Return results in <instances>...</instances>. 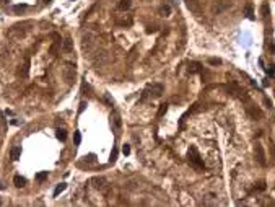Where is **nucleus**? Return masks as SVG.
<instances>
[{
	"label": "nucleus",
	"instance_id": "f257e3e1",
	"mask_svg": "<svg viewBox=\"0 0 275 207\" xmlns=\"http://www.w3.org/2000/svg\"><path fill=\"white\" fill-rule=\"evenodd\" d=\"M189 162L192 163L195 168H199V170H204V168H205L204 162H202V158H200L199 152H197L195 147H190V150H189Z\"/></svg>",
	"mask_w": 275,
	"mask_h": 207
},
{
	"label": "nucleus",
	"instance_id": "f03ea898",
	"mask_svg": "<svg viewBox=\"0 0 275 207\" xmlns=\"http://www.w3.org/2000/svg\"><path fill=\"white\" fill-rule=\"evenodd\" d=\"M161 93H163V85H161V83H155V85H151L150 88L143 93L142 100H145L147 96H151V98H160Z\"/></svg>",
	"mask_w": 275,
	"mask_h": 207
},
{
	"label": "nucleus",
	"instance_id": "7ed1b4c3",
	"mask_svg": "<svg viewBox=\"0 0 275 207\" xmlns=\"http://www.w3.org/2000/svg\"><path fill=\"white\" fill-rule=\"evenodd\" d=\"M64 77H65V80H67V83H72V80L75 78V67H72V65H67L64 69Z\"/></svg>",
	"mask_w": 275,
	"mask_h": 207
},
{
	"label": "nucleus",
	"instance_id": "20e7f679",
	"mask_svg": "<svg viewBox=\"0 0 275 207\" xmlns=\"http://www.w3.org/2000/svg\"><path fill=\"white\" fill-rule=\"evenodd\" d=\"M256 158H257L259 165H262V167L265 165V155H264V150H262L260 144H256Z\"/></svg>",
	"mask_w": 275,
	"mask_h": 207
},
{
	"label": "nucleus",
	"instance_id": "39448f33",
	"mask_svg": "<svg viewBox=\"0 0 275 207\" xmlns=\"http://www.w3.org/2000/svg\"><path fill=\"white\" fill-rule=\"evenodd\" d=\"M111 119H112V126H114V131H119L120 129V117L117 113H114L112 116H111Z\"/></svg>",
	"mask_w": 275,
	"mask_h": 207
},
{
	"label": "nucleus",
	"instance_id": "423d86ee",
	"mask_svg": "<svg viewBox=\"0 0 275 207\" xmlns=\"http://www.w3.org/2000/svg\"><path fill=\"white\" fill-rule=\"evenodd\" d=\"M20 155H21V148H20V147H13V148H11V152H10L11 160H13V162H16V160L20 158Z\"/></svg>",
	"mask_w": 275,
	"mask_h": 207
},
{
	"label": "nucleus",
	"instance_id": "0eeeda50",
	"mask_svg": "<svg viewBox=\"0 0 275 207\" xmlns=\"http://www.w3.org/2000/svg\"><path fill=\"white\" fill-rule=\"evenodd\" d=\"M62 44H64V49L67 51V52H72V51H73V41H72L70 38H65Z\"/></svg>",
	"mask_w": 275,
	"mask_h": 207
},
{
	"label": "nucleus",
	"instance_id": "6e6552de",
	"mask_svg": "<svg viewBox=\"0 0 275 207\" xmlns=\"http://www.w3.org/2000/svg\"><path fill=\"white\" fill-rule=\"evenodd\" d=\"M13 183H15V186L16 187H23L26 184V179L23 176H20V175H16L15 178H13Z\"/></svg>",
	"mask_w": 275,
	"mask_h": 207
},
{
	"label": "nucleus",
	"instance_id": "1a4fd4ad",
	"mask_svg": "<svg viewBox=\"0 0 275 207\" xmlns=\"http://www.w3.org/2000/svg\"><path fill=\"white\" fill-rule=\"evenodd\" d=\"M130 5H132V3H130V0H120L119 5H117V8H119L120 11H125V10H129V8H130Z\"/></svg>",
	"mask_w": 275,
	"mask_h": 207
},
{
	"label": "nucleus",
	"instance_id": "9d476101",
	"mask_svg": "<svg viewBox=\"0 0 275 207\" xmlns=\"http://www.w3.org/2000/svg\"><path fill=\"white\" fill-rule=\"evenodd\" d=\"M93 38H95V36L91 34V33H86V34H83V46H90L91 42H93Z\"/></svg>",
	"mask_w": 275,
	"mask_h": 207
},
{
	"label": "nucleus",
	"instance_id": "9b49d317",
	"mask_svg": "<svg viewBox=\"0 0 275 207\" xmlns=\"http://www.w3.org/2000/svg\"><path fill=\"white\" fill-rule=\"evenodd\" d=\"M200 64L199 62H190V65H189V70H190V73H197V72H200Z\"/></svg>",
	"mask_w": 275,
	"mask_h": 207
},
{
	"label": "nucleus",
	"instance_id": "f8f14e48",
	"mask_svg": "<svg viewBox=\"0 0 275 207\" xmlns=\"http://www.w3.org/2000/svg\"><path fill=\"white\" fill-rule=\"evenodd\" d=\"M65 189H67V184H65V183H60L59 186H57V187L54 189V197H57V196L60 194V192H64Z\"/></svg>",
	"mask_w": 275,
	"mask_h": 207
},
{
	"label": "nucleus",
	"instance_id": "ddd939ff",
	"mask_svg": "<svg viewBox=\"0 0 275 207\" xmlns=\"http://www.w3.org/2000/svg\"><path fill=\"white\" fill-rule=\"evenodd\" d=\"M160 13H161L163 16H169V15H171V7H169V5H163V7L160 8Z\"/></svg>",
	"mask_w": 275,
	"mask_h": 207
},
{
	"label": "nucleus",
	"instance_id": "4468645a",
	"mask_svg": "<svg viewBox=\"0 0 275 207\" xmlns=\"http://www.w3.org/2000/svg\"><path fill=\"white\" fill-rule=\"evenodd\" d=\"M55 136H57V139H59V140L65 142V139H67V132H65L64 129H57V134H55Z\"/></svg>",
	"mask_w": 275,
	"mask_h": 207
},
{
	"label": "nucleus",
	"instance_id": "2eb2a0df",
	"mask_svg": "<svg viewBox=\"0 0 275 207\" xmlns=\"http://www.w3.org/2000/svg\"><path fill=\"white\" fill-rule=\"evenodd\" d=\"M244 13H246V16H247L249 20H254V13H252V7L251 5H247L244 8Z\"/></svg>",
	"mask_w": 275,
	"mask_h": 207
},
{
	"label": "nucleus",
	"instance_id": "dca6fc26",
	"mask_svg": "<svg viewBox=\"0 0 275 207\" xmlns=\"http://www.w3.org/2000/svg\"><path fill=\"white\" fill-rule=\"evenodd\" d=\"M26 3H21V5H15L13 7V11H15V13H21V11H25L26 10Z\"/></svg>",
	"mask_w": 275,
	"mask_h": 207
},
{
	"label": "nucleus",
	"instance_id": "f3484780",
	"mask_svg": "<svg viewBox=\"0 0 275 207\" xmlns=\"http://www.w3.org/2000/svg\"><path fill=\"white\" fill-rule=\"evenodd\" d=\"M220 2H221L220 5H218V7H215V10H217V11L223 10V8H225V7H228V5H230V0H220Z\"/></svg>",
	"mask_w": 275,
	"mask_h": 207
},
{
	"label": "nucleus",
	"instance_id": "a211bd4d",
	"mask_svg": "<svg viewBox=\"0 0 275 207\" xmlns=\"http://www.w3.org/2000/svg\"><path fill=\"white\" fill-rule=\"evenodd\" d=\"M46 178H47V171L38 173V175H36V181H44Z\"/></svg>",
	"mask_w": 275,
	"mask_h": 207
},
{
	"label": "nucleus",
	"instance_id": "6ab92c4d",
	"mask_svg": "<svg viewBox=\"0 0 275 207\" xmlns=\"http://www.w3.org/2000/svg\"><path fill=\"white\" fill-rule=\"evenodd\" d=\"M166 111H168V105H161L160 111H158V117H161L163 114H166Z\"/></svg>",
	"mask_w": 275,
	"mask_h": 207
},
{
	"label": "nucleus",
	"instance_id": "aec40b11",
	"mask_svg": "<svg viewBox=\"0 0 275 207\" xmlns=\"http://www.w3.org/2000/svg\"><path fill=\"white\" fill-rule=\"evenodd\" d=\"M249 114H251L252 117H254V119H256V117H260V116H262L259 109H249Z\"/></svg>",
	"mask_w": 275,
	"mask_h": 207
},
{
	"label": "nucleus",
	"instance_id": "412c9836",
	"mask_svg": "<svg viewBox=\"0 0 275 207\" xmlns=\"http://www.w3.org/2000/svg\"><path fill=\"white\" fill-rule=\"evenodd\" d=\"M116 160H117V147H114L111 152V162H116Z\"/></svg>",
	"mask_w": 275,
	"mask_h": 207
},
{
	"label": "nucleus",
	"instance_id": "4be33fe9",
	"mask_svg": "<svg viewBox=\"0 0 275 207\" xmlns=\"http://www.w3.org/2000/svg\"><path fill=\"white\" fill-rule=\"evenodd\" d=\"M260 13H262V16H267V15H269V7H267V5H262V8H260Z\"/></svg>",
	"mask_w": 275,
	"mask_h": 207
},
{
	"label": "nucleus",
	"instance_id": "5701e85b",
	"mask_svg": "<svg viewBox=\"0 0 275 207\" xmlns=\"http://www.w3.org/2000/svg\"><path fill=\"white\" fill-rule=\"evenodd\" d=\"M80 142H81V134L75 132V145H80Z\"/></svg>",
	"mask_w": 275,
	"mask_h": 207
},
{
	"label": "nucleus",
	"instance_id": "b1692460",
	"mask_svg": "<svg viewBox=\"0 0 275 207\" xmlns=\"http://www.w3.org/2000/svg\"><path fill=\"white\" fill-rule=\"evenodd\" d=\"M256 189H257V191H264V189H265V183H264V181L257 183V186H256Z\"/></svg>",
	"mask_w": 275,
	"mask_h": 207
},
{
	"label": "nucleus",
	"instance_id": "393cba45",
	"mask_svg": "<svg viewBox=\"0 0 275 207\" xmlns=\"http://www.w3.org/2000/svg\"><path fill=\"white\" fill-rule=\"evenodd\" d=\"M122 153H124V155H129V153H130V145L125 144V145L122 147Z\"/></svg>",
	"mask_w": 275,
	"mask_h": 207
},
{
	"label": "nucleus",
	"instance_id": "a878e982",
	"mask_svg": "<svg viewBox=\"0 0 275 207\" xmlns=\"http://www.w3.org/2000/svg\"><path fill=\"white\" fill-rule=\"evenodd\" d=\"M85 108H86V101H81V103H80V108H78V113L81 114V113L85 111Z\"/></svg>",
	"mask_w": 275,
	"mask_h": 207
},
{
	"label": "nucleus",
	"instance_id": "bb28decb",
	"mask_svg": "<svg viewBox=\"0 0 275 207\" xmlns=\"http://www.w3.org/2000/svg\"><path fill=\"white\" fill-rule=\"evenodd\" d=\"M267 72H269V75H270V77H275V65H270Z\"/></svg>",
	"mask_w": 275,
	"mask_h": 207
},
{
	"label": "nucleus",
	"instance_id": "cd10ccee",
	"mask_svg": "<svg viewBox=\"0 0 275 207\" xmlns=\"http://www.w3.org/2000/svg\"><path fill=\"white\" fill-rule=\"evenodd\" d=\"M220 59H210V64H212V65H217V64H220Z\"/></svg>",
	"mask_w": 275,
	"mask_h": 207
},
{
	"label": "nucleus",
	"instance_id": "c85d7f7f",
	"mask_svg": "<svg viewBox=\"0 0 275 207\" xmlns=\"http://www.w3.org/2000/svg\"><path fill=\"white\" fill-rule=\"evenodd\" d=\"M155 31H156V28H151V26H150V28L147 30V33H155Z\"/></svg>",
	"mask_w": 275,
	"mask_h": 207
},
{
	"label": "nucleus",
	"instance_id": "c756f323",
	"mask_svg": "<svg viewBox=\"0 0 275 207\" xmlns=\"http://www.w3.org/2000/svg\"><path fill=\"white\" fill-rule=\"evenodd\" d=\"M272 52H274V54H275V42H274V44H272Z\"/></svg>",
	"mask_w": 275,
	"mask_h": 207
},
{
	"label": "nucleus",
	"instance_id": "7c9ffc66",
	"mask_svg": "<svg viewBox=\"0 0 275 207\" xmlns=\"http://www.w3.org/2000/svg\"><path fill=\"white\" fill-rule=\"evenodd\" d=\"M0 189H3V184H2V183H0Z\"/></svg>",
	"mask_w": 275,
	"mask_h": 207
},
{
	"label": "nucleus",
	"instance_id": "2f4dec72",
	"mask_svg": "<svg viewBox=\"0 0 275 207\" xmlns=\"http://www.w3.org/2000/svg\"><path fill=\"white\" fill-rule=\"evenodd\" d=\"M46 2H50V0H46Z\"/></svg>",
	"mask_w": 275,
	"mask_h": 207
}]
</instances>
